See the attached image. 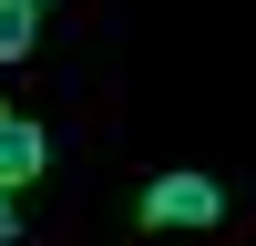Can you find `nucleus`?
<instances>
[{"label": "nucleus", "instance_id": "obj_1", "mask_svg": "<svg viewBox=\"0 0 256 246\" xmlns=\"http://www.w3.org/2000/svg\"><path fill=\"white\" fill-rule=\"evenodd\" d=\"M134 216H144V226H216V216H226V184H216V174H144Z\"/></svg>", "mask_w": 256, "mask_h": 246}, {"label": "nucleus", "instance_id": "obj_2", "mask_svg": "<svg viewBox=\"0 0 256 246\" xmlns=\"http://www.w3.org/2000/svg\"><path fill=\"white\" fill-rule=\"evenodd\" d=\"M41 164H52V144H41V123L0 102V195H20V184H41Z\"/></svg>", "mask_w": 256, "mask_h": 246}, {"label": "nucleus", "instance_id": "obj_3", "mask_svg": "<svg viewBox=\"0 0 256 246\" xmlns=\"http://www.w3.org/2000/svg\"><path fill=\"white\" fill-rule=\"evenodd\" d=\"M31 20H41L31 0H0V62H20V52H31Z\"/></svg>", "mask_w": 256, "mask_h": 246}, {"label": "nucleus", "instance_id": "obj_4", "mask_svg": "<svg viewBox=\"0 0 256 246\" xmlns=\"http://www.w3.org/2000/svg\"><path fill=\"white\" fill-rule=\"evenodd\" d=\"M0 246H20V205L10 195H0Z\"/></svg>", "mask_w": 256, "mask_h": 246}, {"label": "nucleus", "instance_id": "obj_5", "mask_svg": "<svg viewBox=\"0 0 256 246\" xmlns=\"http://www.w3.org/2000/svg\"><path fill=\"white\" fill-rule=\"evenodd\" d=\"M31 10H52V0H31Z\"/></svg>", "mask_w": 256, "mask_h": 246}]
</instances>
